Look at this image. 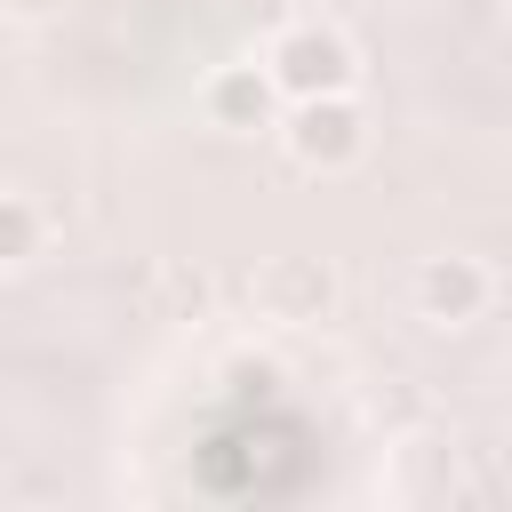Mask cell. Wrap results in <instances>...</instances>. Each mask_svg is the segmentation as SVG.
<instances>
[{
  "label": "cell",
  "mask_w": 512,
  "mask_h": 512,
  "mask_svg": "<svg viewBox=\"0 0 512 512\" xmlns=\"http://www.w3.org/2000/svg\"><path fill=\"white\" fill-rule=\"evenodd\" d=\"M280 144H288L296 168H312V176H344V168L368 160V112H360L352 88H344V96H304V104L280 112Z\"/></svg>",
  "instance_id": "1"
},
{
  "label": "cell",
  "mask_w": 512,
  "mask_h": 512,
  "mask_svg": "<svg viewBox=\"0 0 512 512\" xmlns=\"http://www.w3.org/2000/svg\"><path fill=\"white\" fill-rule=\"evenodd\" d=\"M264 64H272V80H280L288 104L360 88V56H352V40H344L336 24H288V32H272Z\"/></svg>",
  "instance_id": "2"
},
{
  "label": "cell",
  "mask_w": 512,
  "mask_h": 512,
  "mask_svg": "<svg viewBox=\"0 0 512 512\" xmlns=\"http://www.w3.org/2000/svg\"><path fill=\"white\" fill-rule=\"evenodd\" d=\"M488 296H496V280L480 256H424L416 264V312L432 328H472L488 312Z\"/></svg>",
  "instance_id": "3"
},
{
  "label": "cell",
  "mask_w": 512,
  "mask_h": 512,
  "mask_svg": "<svg viewBox=\"0 0 512 512\" xmlns=\"http://www.w3.org/2000/svg\"><path fill=\"white\" fill-rule=\"evenodd\" d=\"M280 80H272V64H216L208 72V88H200V112L216 120V128H232V136H248V128H280Z\"/></svg>",
  "instance_id": "4"
},
{
  "label": "cell",
  "mask_w": 512,
  "mask_h": 512,
  "mask_svg": "<svg viewBox=\"0 0 512 512\" xmlns=\"http://www.w3.org/2000/svg\"><path fill=\"white\" fill-rule=\"evenodd\" d=\"M256 304H264V320H328V304H336V272L320 264V256H272L264 272H256Z\"/></svg>",
  "instance_id": "5"
},
{
  "label": "cell",
  "mask_w": 512,
  "mask_h": 512,
  "mask_svg": "<svg viewBox=\"0 0 512 512\" xmlns=\"http://www.w3.org/2000/svg\"><path fill=\"white\" fill-rule=\"evenodd\" d=\"M32 256H40V208L24 192H0V272H16Z\"/></svg>",
  "instance_id": "6"
}]
</instances>
